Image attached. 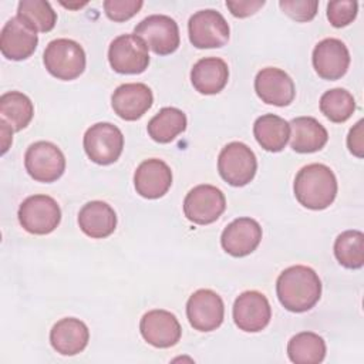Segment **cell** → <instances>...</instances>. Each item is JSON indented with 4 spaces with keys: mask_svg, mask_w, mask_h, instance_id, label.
I'll use <instances>...</instances> for the list:
<instances>
[{
    "mask_svg": "<svg viewBox=\"0 0 364 364\" xmlns=\"http://www.w3.org/2000/svg\"><path fill=\"white\" fill-rule=\"evenodd\" d=\"M280 304L293 313H303L316 306L321 296L318 274L309 266L296 264L284 269L276 282Z\"/></svg>",
    "mask_w": 364,
    "mask_h": 364,
    "instance_id": "obj_1",
    "label": "cell"
},
{
    "mask_svg": "<svg viewBox=\"0 0 364 364\" xmlns=\"http://www.w3.org/2000/svg\"><path fill=\"white\" fill-rule=\"evenodd\" d=\"M293 189L300 205L307 209L321 210L334 202L337 179L327 165L310 164L297 172Z\"/></svg>",
    "mask_w": 364,
    "mask_h": 364,
    "instance_id": "obj_2",
    "label": "cell"
},
{
    "mask_svg": "<svg viewBox=\"0 0 364 364\" xmlns=\"http://www.w3.org/2000/svg\"><path fill=\"white\" fill-rule=\"evenodd\" d=\"M43 61L53 77L70 81L82 74L85 68V53L77 41L70 38H57L47 44Z\"/></svg>",
    "mask_w": 364,
    "mask_h": 364,
    "instance_id": "obj_3",
    "label": "cell"
},
{
    "mask_svg": "<svg viewBox=\"0 0 364 364\" xmlns=\"http://www.w3.org/2000/svg\"><path fill=\"white\" fill-rule=\"evenodd\" d=\"M218 171L225 182L232 186H245L256 175L257 159L255 152L243 142H229L218 158Z\"/></svg>",
    "mask_w": 364,
    "mask_h": 364,
    "instance_id": "obj_4",
    "label": "cell"
},
{
    "mask_svg": "<svg viewBox=\"0 0 364 364\" xmlns=\"http://www.w3.org/2000/svg\"><path fill=\"white\" fill-rule=\"evenodd\" d=\"M18 222L31 235H48L61 220L57 200L48 195H31L18 208Z\"/></svg>",
    "mask_w": 364,
    "mask_h": 364,
    "instance_id": "obj_5",
    "label": "cell"
},
{
    "mask_svg": "<svg viewBox=\"0 0 364 364\" xmlns=\"http://www.w3.org/2000/svg\"><path fill=\"white\" fill-rule=\"evenodd\" d=\"M84 151L87 156L98 165L114 164L124 148V135L111 122H97L84 134Z\"/></svg>",
    "mask_w": 364,
    "mask_h": 364,
    "instance_id": "obj_6",
    "label": "cell"
},
{
    "mask_svg": "<svg viewBox=\"0 0 364 364\" xmlns=\"http://www.w3.org/2000/svg\"><path fill=\"white\" fill-rule=\"evenodd\" d=\"M24 166L34 181L50 183L64 173L65 158L61 149L53 142L37 141L27 148Z\"/></svg>",
    "mask_w": 364,
    "mask_h": 364,
    "instance_id": "obj_7",
    "label": "cell"
},
{
    "mask_svg": "<svg viewBox=\"0 0 364 364\" xmlns=\"http://www.w3.org/2000/svg\"><path fill=\"white\" fill-rule=\"evenodd\" d=\"M134 34L138 36L155 54L168 55L179 47V27L173 18L165 14H152L141 20Z\"/></svg>",
    "mask_w": 364,
    "mask_h": 364,
    "instance_id": "obj_8",
    "label": "cell"
},
{
    "mask_svg": "<svg viewBox=\"0 0 364 364\" xmlns=\"http://www.w3.org/2000/svg\"><path fill=\"white\" fill-rule=\"evenodd\" d=\"M108 61L115 73L141 74L149 64L148 47L135 34H121L109 44Z\"/></svg>",
    "mask_w": 364,
    "mask_h": 364,
    "instance_id": "obj_9",
    "label": "cell"
},
{
    "mask_svg": "<svg viewBox=\"0 0 364 364\" xmlns=\"http://www.w3.org/2000/svg\"><path fill=\"white\" fill-rule=\"evenodd\" d=\"M226 199L223 192L213 185H198L183 199V213L196 225H209L225 212Z\"/></svg>",
    "mask_w": 364,
    "mask_h": 364,
    "instance_id": "obj_10",
    "label": "cell"
},
{
    "mask_svg": "<svg viewBox=\"0 0 364 364\" xmlns=\"http://www.w3.org/2000/svg\"><path fill=\"white\" fill-rule=\"evenodd\" d=\"M189 41L196 48H218L229 40V24L225 17L212 9L199 10L188 21Z\"/></svg>",
    "mask_w": 364,
    "mask_h": 364,
    "instance_id": "obj_11",
    "label": "cell"
},
{
    "mask_svg": "<svg viewBox=\"0 0 364 364\" xmlns=\"http://www.w3.org/2000/svg\"><path fill=\"white\" fill-rule=\"evenodd\" d=\"M186 316L189 324L198 331L216 330L225 316L222 297L209 289L196 290L186 303Z\"/></svg>",
    "mask_w": 364,
    "mask_h": 364,
    "instance_id": "obj_12",
    "label": "cell"
},
{
    "mask_svg": "<svg viewBox=\"0 0 364 364\" xmlns=\"http://www.w3.org/2000/svg\"><path fill=\"white\" fill-rule=\"evenodd\" d=\"M272 318V309L267 297L256 290L239 294L233 304V320L239 330L246 333L262 331Z\"/></svg>",
    "mask_w": 364,
    "mask_h": 364,
    "instance_id": "obj_13",
    "label": "cell"
},
{
    "mask_svg": "<svg viewBox=\"0 0 364 364\" xmlns=\"http://www.w3.org/2000/svg\"><path fill=\"white\" fill-rule=\"evenodd\" d=\"M139 331L144 340L158 348L173 347L182 334L181 324L175 314L168 310H149L139 323Z\"/></svg>",
    "mask_w": 364,
    "mask_h": 364,
    "instance_id": "obj_14",
    "label": "cell"
},
{
    "mask_svg": "<svg viewBox=\"0 0 364 364\" xmlns=\"http://www.w3.org/2000/svg\"><path fill=\"white\" fill-rule=\"evenodd\" d=\"M313 67L318 77L324 80L341 78L350 65L347 46L338 38H324L313 50Z\"/></svg>",
    "mask_w": 364,
    "mask_h": 364,
    "instance_id": "obj_15",
    "label": "cell"
},
{
    "mask_svg": "<svg viewBox=\"0 0 364 364\" xmlns=\"http://www.w3.org/2000/svg\"><path fill=\"white\" fill-rule=\"evenodd\" d=\"M151 88L142 82H127L115 88L111 97L114 112L125 121L139 119L152 105Z\"/></svg>",
    "mask_w": 364,
    "mask_h": 364,
    "instance_id": "obj_16",
    "label": "cell"
},
{
    "mask_svg": "<svg viewBox=\"0 0 364 364\" xmlns=\"http://www.w3.org/2000/svg\"><path fill=\"white\" fill-rule=\"evenodd\" d=\"M262 240V228L252 218H237L222 232L220 245L233 257L250 255Z\"/></svg>",
    "mask_w": 364,
    "mask_h": 364,
    "instance_id": "obj_17",
    "label": "cell"
},
{
    "mask_svg": "<svg viewBox=\"0 0 364 364\" xmlns=\"http://www.w3.org/2000/svg\"><path fill=\"white\" fill-rule=\"evenodd\" d=\"M255 91L257 97L276 107H286L294 100V82L287 73L276 67L260 70L255 78Z\"/></svg>",
    "mask_w": 364,
    "mask_h": 364,
    "instance_id": "obj_18",
    "label": "cell"
},
{
    "mask_svg": "<svg viewBox=\"0 0 364 364\" xmlns=\"http://www.w3.org/2000/svg\"><path fill=\"white\" fill-rule=\"evenodd\" d=\"M37 33L17 16L7 20L0 33V51L7 60H26L37 48Z\"/></svg>",
    "mask_w": 364,
    "mask_h": 364,
    "instance_id": "obj_19",
    "label": "cell"
},
{
    "mask_svg": "<svg viewBox=\"0 0 364 364\" xmlns=\"http://www.w3.org/2000/svg\"><path fill=\"white\" fill-rule=\"evenodd\" d=\"M136 193L146 199L164 196L172 185V171L162 159L151 158L139 164L134 173Z\"/></svg>",
    "mask_w": 364,
    "mask_h": 364,
    "instance_id": "obj_20",
    "label": "cell"
},
{
    "mask_svg": "<svg viewBox=\"0 0 364 364\" xmlns=\"http://www.w3.org/2000/svg\"><path fill=\"white\" fill-rule=\"evenodd\" d=\"M88 340V327L75 317L61 318L50 331V343L61 355H75L81 353L87 347Z\"/></svg>",
    "mask_w": 364,
    "mask_h": 364,
    "instance_id": "obj_21",
    "label": "cell"
},
{
    "mask_svg": "<svg viewBox=\"0 0 364 364\" xmlns=\"http://www.w3.org/2000/svg\"><path fill=\"white\" fill-rule=\"evenodd\" d=\"M229 80L228 64L219 57H205L193 64L191 81L193 88L205 95L220 92Z\"/></svg>",
    "mask_w": 364,
    "mask_h": 364,
    "instance_id": "obj_22",
    "label": "cell"
},
{
    "mask_svg": "<svg viewBox=\"0 0 364 364\" xmlns=\"http://www.w3.org/2000/svg\"><path fill=\"white\" fill-rule=\"evenodd\" d=\"M80 229L92 239H104L117 228L115 210L102 200L85 203L78 213Z\"/></svg>",
    "mask_w": 364,
    "mask_h": 364,
    "instance_id": "obj_23",
    "label": "cell"
},
{
    "mask_svg": "<svg viewBox=\"0 0 364 364\" xmlns=\"http://www.w3.org/2000/svg\"><path fill=\"white\" fill-rule=\"evenodd\" d=\"M290 146L299 154L320 151L328 139L327 129L313 117H297L289 122Z\"/></svg>",
    "mask_w": 364,
    "mask_h": 364,
    "instance_id": "obj_24",
    "label": "cell"
},
{
    "mask_svg": "<svg viewBox=\"0 0 364 364\" xmlns=\"http://www.w3.org/2000/svg\"><path fill=\"white\" fill-rule=\"evenodd\" d=\"M253 134L263 149L280 152L290 138V125L279 115L264 114L255 121Z\"/></svg>",
    "mask_w": 364,
    "mask_h": 364,
    "instance_id": "obj_25",
    "label": "cell"
},
{
    "mask_svg": "<svg viewBox=\"0 0 364 364\" xmlns=\"http://www.w3.org/2000/svg\"><path fill=\"white\" fill-rule=\"evenodd\" d=\"M186 129V115L175 107H165L148 122L149 136L159 144L173 141Z\"/></svg>",
    "mask_w": 364,
    "mask_h": 364,
    "instance_id": "obj_26",
    "label": "cell"
},
{
    "mask_svg": "<svg viewBox=\"0 0 364 364\" xmlns=\"http://www.w3.org/2000/svg\"><path fill=\"white\" fill-rule=\"evenodd\" d=\"M287 355L296 364H318L326 357V343L313 331H301L290 338Z\"/></svg>",
    "mask_w": 364,
    "mask_h": 364,
    "instance_id": "obj_27",
    "label": "cell"
},
{
    "mask_svg": "<svg viewBox=\"0 0 364 364\" xmlns=\"http://www.w3.org/2000/svg\"><path fill=\"white\" fill-rule=\"evenodd\" d=\"M0 115L13 131H21L30 124L34 115V107L26 94L7 91L0 97Z\"/></svg>",
    "mask_w": 364,
    "mask_h": 364,
    "instance_id": "obj_28",
    "label": "cell"
},
{
    "mask_svg": "<svg viewBox=\"0 0 364 364\" xmlns=\"http://www.w3.org/2000/svg\"><path fill=\"white\" fill-rule=\"evenodd\" d=\"M17 17L36 33L51 31L57 23V13L46 0H21L17 6Z\"/></svg>",
    "mask_w": 364,
    "mask_h": 364,
    "instance_id": "obj_29",
    "label": "cell"
},
{
    "mask_svg": "<svg viewBox=\"0 0 364 364\" xmlns=\"http://www.w3.org/2000/svg\"><path fill=\"white\" fill-rule=\"evenodd\" d=\"M334 255L347 269H360L364 264V235L360 230H346L334 242Z\"/></svg>",
    "mask_w": 364,
    "mask_h": 364,
    "instance_id": "obj_30",
    "label": "cell"
},
{
    "mask_svg": "<svg viewBox=\"0 0 364 364\" xmlns=\"http://www.w3.org/2000/svg\"><path fill=\"white\" fill-rule=\"evenodd\" d=\"M355 109L354 97L344 88L326 91L320 98V111L333 122L347 121Z\"/></svg>",
    "mask_w": 364,
    "mask_h": 364,
    "instance_id": "obj_31",
    "label": "cell"
},
{
    "mask_svg": "<svg viewBox=\"0 0 364 364\" xmlns=\"http://www.w3.org/2000/svg\"><path fill=\"white\" fill-rule=\"evenodd\" d=\"M358 3L354 0H334L327 4V18L331 26L346 27L357 17Z\"/></svg>",
    "mask_w": 364,
    "mask_h": 364,
    "instance_id": "obj_32",
    "label": "cell"
},
{
    "mask_svg": "<svg viewBox=\"0 0 364 364\" xmlns=\"http://www.w3.org/2000/svg\"><path fill=\"white\" fill-rule=\"evenodd\" d=\"M280 9L296 21H310L314 18L318 7L317 0H280Z\"/></svg>",
    "mask_w": 364,
    "mask_h": 364,
    "instance_id": "obj_33",
    "label": "cell"
},
{
    "mask_svg": "<svg viewBox=\"0 0 364 364\" xmlns=\"http://www.w3.org/2000/svg\"><path fill=\"white\" fill-rule=\"evenodd\" d=\"M144 6V1L141 0H105L104 1V10L109 20L114 21H125L134 17L141 7Z\"/></svg>",
    "mask_w": 364,
    "mask_h": 364,
    "instance_id": "obj_34",
    "label": "cell"
},
{
    "mask_svg": "<svg viewBox=\"0 0 364 364\" xmlns=\"http://www.w3.org/2000/svg\"><path fill=\"white\" fill-rule=\"evenodd\" d=\"M263 6H264L263 0H243V1L242 0H239V1L229 0V1H226V7L230 10V13L235 17H239V18L255 14Z\"/></svg>",
    "mask_w": 364,
    "mask_h": 364,
    "instance_id": "obj_35",
    "label": "cell"
},
{
    "mask_svg": "<svg viewBox=\"0 0 364 364\" xmlns=\"http://www.w3.org/2000/svg\"><path fill=\"white\" fill-rule=\"evenodd\" d=\"M347 146L350 152L358 158H363V119H360L348 132Z\"/></svg>",
    "mask_w": 364,
    "mask_h": 364,
    "instance_id": "obj_36",
    "label": "cell"
},
{
    "mask_svg": "<svg viewBox=\"0 0 364 364\" xmlns=\"http://www.w3.org/2000/svg\"><path fill=\"white\" fill-rule=\"evenodd\" d=\"M0 127H1V136H3V141H1V145H3V151L1 154H6V151L9 149V145L11 142V132H13V128L4 122L3 119H0Z\"/></svg>",
    "mask_w": 364,
    "mask_h": 364,
    "instance_id": "obj_37",
    "label": "cell"
},
{
    "mask_svg": "<svg viewBox=\"0 0 364 364\" xmlns=\"http://www.w3.org/2000/svg\"><path fill=\"white\" fill-rule=\"evenodd\" d=\"M61 4L64 6V7H68V9H74V7H81V6H84V4H87V3H78V4H70V3H63L61 1Z\"/></svg>",
    "mask_w": 364,
    "mask_h": 364,
    "instance_id": "obj_38",
    "label": "cell"
}]
</instances>
